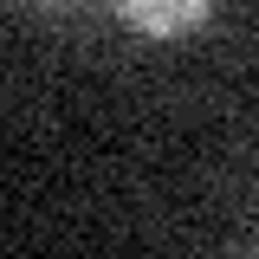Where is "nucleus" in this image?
Instances as JSON below:
<instances>
[{"mask_svg": "<svg viewBox=\"0 0 259 259\" xmlns=\"http://www.w3.org/2000/svg\"><path fill=\"white\" fill-rule=\"evenodd\" d=\"M117 20L136 32H188V26H207L214 7L207 0H117Z\"/></svg>", "mask_w": 259, "mask_h": 259, "instance_id": "1", "label": "nucleus"}, {"mask_svg": "<svg viewBox=\"0 0 259 259\" xmlns=\"http://www.w3.org/2000/svg\"><path fill=\"white\" fill-rule=\"evenodd\" d=\"M246 259H259V253H246Z\"/></svg>", "mask_w": 259, "mask_h": 259, "instance_id": "2", "label": "nucleus"}]
</instances>
